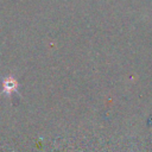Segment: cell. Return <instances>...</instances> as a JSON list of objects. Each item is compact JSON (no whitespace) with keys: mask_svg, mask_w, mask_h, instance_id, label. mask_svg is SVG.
<instances>
[{"mask_svg":"<svg viewBox=\"0 0 152 152\" xmlns=\"http://www.w3.org/2000/svg\"><path fill=\"white\" fill-rule=\"evenodd\" d=\"M18 90V82L13 76H6L2 78V91L6 95H11Z\"/></svg>","mask_w":152,"mask_h":152,"instance_id":"cell-1","label":"cell"}]
</instances>
